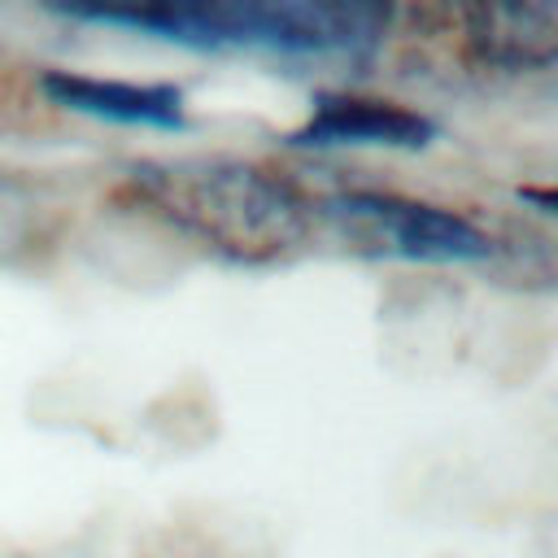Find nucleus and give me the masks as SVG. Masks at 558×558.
<instances>
[{
	"instance_id": "nucleus-3",
	"label": "nucleus",
	"mask_w": 558,
	"mask_h": 558,
	"mask_svg": "<svg viewBox=\"0 0 558 558\" xmlns=\"http://www.w3.org/2000/svg\"><path fill=\"white\" fill-rule=\"evenodd\" d=\"M432 135H436V122L401 100L362 96V92H323L314 96L310 118L288 135V144L296 148H344V144L423 148L432 144Z\"/></svg>"
},
{
	"instance_id": "nucleus-4",
	"label": "nucleus",
	"mask_w": 558,
	"mask_h": 558,
	"mask_svg": "<svg viewBox=\"0 0 558 558\" xmlns=\"http://www.w3.org/2000/svg\"><path fill=\"white\" fill-rule=\"evenodd\" d=\"M39 87L52 105L118 122V126H148V131H183L187 105L174 83H131V78H96L74 70H48L39 74Z\"/></svg>"
},
{
	"instance_id": "nucleus-7",
	"label": "nucleus",
	"mask_w": 558,
	"mask_h": 558,
	"mask_svg": "<svg viewBox=\"0 0 558 558\" xmlns=\"http://www.w3.org/2000/svg\"><path fill=\"white\" fill-rule=\"evenodd\" d=\"M519 201H527L545 214H558V183H527V187H519Z\"/></svg>"
},
{
	"instance_id": "nucleus-1",
	"label": "nucleus",
	"mask_w": 558,
	"mask_h": 558,
	"mask_svg": "<svg viewBox=\"0 0 558 558\" xmlns=\"http://www.w3.org/2000/svg\"><path fill=\"white\" fill-rule=\"evenodd\" d=\"M135 196L183 235L235 262H270L310 231L296 187L248 161H148L131 174Z\"/></svg>"
},
{
	"instance_id": "nucleus-5",
	"label": "nucleus",
	"mask_w": 558,
	"mask_h": 558,
	"mask_svg": "<svg viewBox=\"0 0 558 558\" xmlns=\"http://www.w3.org/2000/svg\"><path fill=\"white\" fill-rule=\"evenodd\" d=\"M471 44L514 70L558 61V0H462Z\"/></svg>"
},
{
	"instance_id": "nucleus-2",
	"label": "nucleus",
	"mask_w": 558,
	"mask_h": 558,
	"mask_svg": "<svg viewBox=\"0 0 558 558\" xmlns=\"http://www.w3.org/2000/svg\"><path fill=\"white\" fill-rule=\"evenodd\" d=\"M327 214L379 244V253L410 262H480L493 253V240L471 218L392 192H340Z\"/></svg>"
},
{
	"instance_id": "nucleus-6",
	"label": "nucleus",
	"mask_w": 558,
	"mask_h": 558,
	"mask_svg": "<svg viewBox=\"0 0 558 558\" xmlns=\"http://www.w3.org/2000/svg\"><path fill=\"white\" fill-rule=\"evenodd\" d=\"M349 26H362V22H371L375 13H384V0H327Z\"/></svg>"
}]
</instances>
